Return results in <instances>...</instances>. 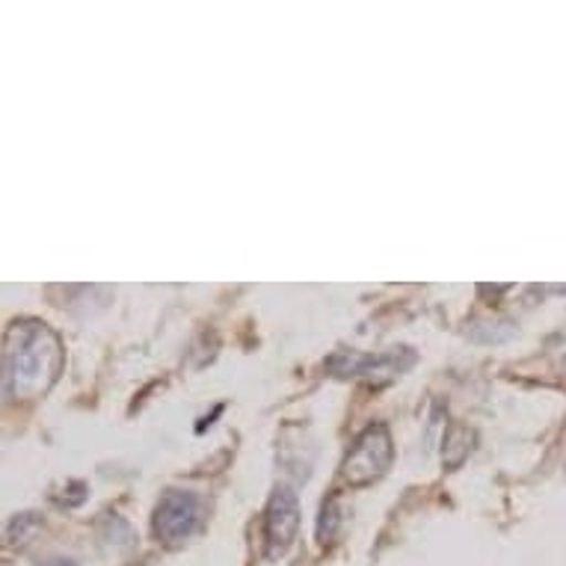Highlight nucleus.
Listing matches in <instances>:
<instances>
[{
	"mask_svg": "<svg viewBox=\"0 0 566 566\" xmlns=\"http://www.w3.org/2000/svg\"><path fill=\"white\" fill-rule=\"evenodd\" d=\"M36 528H39L36 516H33V513H21V516H15L10 525V543H28V537Z\"/></svg>",
	"mask_w": 566,
	"mask_h": 566,
	"instance_id": "0eeeda50",
	"label": "nucleus"
},
{
	"mask_svg": "<svg viewBox=\"0 0 566 566\" xmlns=\"http://www.w3.org/2000/svg\"><path fill=\"white\" fill-rule=\"evenodd\" d=\"M39 566H77L72 557H48V560H42Z\"/></svg>",
	"mask_w": 566,
	"mask_h": 566,
	"instance_id": "6e6552de",
	"label": "nucleus"
},
{
	"mask_svg": "<svg viewBox=\"0 0 566 566\" xmlns=\"http://www.w3.org/2000/svg\"><path fill=\"white\" fill-rule=\"evenodd\" d=\"M391 457H395V446H391L389 428L371 424L363 437L353 442L350 454L344 460V481L350 486H371L374 481H380L382 474L389 472Z\"/></svg>",
	"mask_w": 566,
	"mask_h": 566,
	"instance_id": "f03ea898",
	"label": "nucleus"
},
{
	"mask_svg": "<svg viewBox=\"0 0 566 566\" xmlns=\"http://www.w3.org/2000/svg\"><path fill=\"white\" fill-rule=\"evenodd\" d=\"M300 531V502L289 486H276L270 495L268 511H264V543H268V557L279 560L289 555Z\"/></svg>",
	"mask_w": 566,
	"mask_h": 566,
	"instance_id": "20e7f679",
	"label": "nucleus"
},
{
	"mask_svg": "<svg viewBox=\"0 0 566 566\" xmlns=\"http://www.w3.org/2000/svg\"><path fill=\"white\" fill-rule=\"evenodd\" d=\"M416 363V353L409 347H395L386 353H342L333 359V371L338 377H363L368 382H389Z\"/></svg>",
	"mask_w": 566,
	"mask_h": 566,
	"instance_id": "7ed1b4c3",
	"label": "nucleus"
},
{
	"mask_svg": "<svg viewBox=\"0 0 566 566\" xmlns=\"http://www.w3.org/2000/svg\"><path fill=\"white\" fill-rule=\"evenodd\" d=\"M63 371V342L42 321H15L3 344L7 395L21 400L45 395Z\"/></svg>",
	"mask_w": 566,
	"mask_h": 566,
	"instance_id": "f257e3e1",
	"label": "nucleus"
},
{
	"mask_svg": "<svg viewBox=\"0 0 566 566\" xmlns=\"http://www.w3.org/2000/svg\"><path fill=\"white\" fill-rule=\"evenodd\" d=\"M199 525V499L193 492L185 490H167L164 499L155 507V537L167 546L185 543Z\"/></svg>",
	"mask_w": 566,
	"mask_h": 566,
	"instance_id": "39448f33",
	"label": "nucleus"
},
{
	"mask_svg": "<svg viewBox=\"0 0 566 566\" xmlns=\"http://www.w3.org/2000/svg\"><path fill=\"white\" fill-rule=\"evenodd\" d=\"M338 525H342V513H338V504H335V499H329V502H324V507H321V520H317V539L321 543H333V537L338 534Z\"/></svg>",
	"mask_w": 566,
	"mask_h": 566,
	"instance_id": "423d86ee",
	"label": "nucleus"
}]
</instances>
